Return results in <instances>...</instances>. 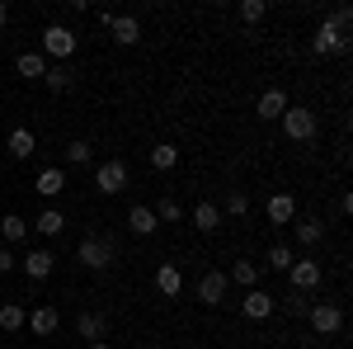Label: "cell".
Instances as JSON below:
<instances>
[{
	"label": "cell",
	"mask_w": 353,
	"mask_h": 349,
	"mask_svg": "<svg viewBox=\"0 0 353 349\" xmlns=\"http://www.w3.org/2000/svg\"><path fill=\"white\" fill-rule=\"evenodd\" d=\"M184 349H198V345H184Z\"/></svg>",
	"instance_id": "cell-39"
},
{
	"label": "cell",
	"mask_w": 353,
	"mask_h": 349,
	"mask_svg": "<svg viewBox=\"0 0 353 349\" xmlns=\"http://www.w3.org/2000/svg\"><path fill=\"white\" fill-rule=\"evenodd\" d=\"M76 260H81L85 269H109L113 265V245L104 241V236H85V241L76 245Z\"/></svg>",
	"instance_id": "cell-6"
},
{
	"label": "cell",
	"mask_w": 353,
	"mask_h": 349,
	"mask_svg": "<svg viewBox=\"0 0 353 349\" xmlns=\"http://www.w3.org/2000/svg\"><path fill=\"white\" fill-rule=\"evenodd\" d=\"M10 24V5H5V0H0V28Z\"/></svg>",
	"instance_id": "cell-37"
},
{
	"label": "cell",
	"mask_w": 353,
	"mask_h": 349,
	"mask_svg": "<svg viewBox=\"0 0 353 349\" xmlns=\"http://www.w3.org/2000/svg\"><path fill=\"white\" fill-rule=\"evenodd\" d=\"M5 151H10L14 161H28V156L38 151V137L28 133V128H10V137H5Z\"/></svg>",
	"instance_id": "cell-15"
},
{
	"label": "cell",
	"mask_w": 353,
	"mask_h": 349,
	"mask_svg": "<svg viewBox=\"0 0 353 349\" xmlns=\"http://www.w3.org/2000/svg\"><path fill=\"white\" fill-rule=\"evenodd\" d=\"M14 71H19L24 81H43V76H48V57H43V53H19Z\"/></svg>",
	"instance_id": "cell-22"
},
{
	"label": "cell",
	"mask_w": 353,
	"mask_h": 349,
	"mask_svg": "<svg viewBox=\"0 0 353 349\" xmlns=\"http://www.w3.org/2000/svg\"><path fill=\"white\" fill-rule=\"evenodd\" d=\"M0 236H5V245H19L28 236V227H24V217H14V213H5L0 217Z\"/></svg>",
	"instance_id": "cell-28"
},
{
	"label": "cell",
	"mask_w": 353,
	"mask_h": 349,
	"mask_svg": "<svg viewBox=\"0 0 353 349\" xmlns=\"http://www.w3.org/2000/svg\"><path fill=\"white\" fill-rule=\"evenodd\" d=\"M128 227H132L137 236H151L161 222H156V213H151V203H132V208H128Z\"/></svg>",
	"instance_id": "cell-21"
},
{
	"label": "cell",
	"mask_w": 353,
	"mask_h": 349,
	"mask_svg": "<svg viewBox=\"0 0 353 349\" xmlns=\"http://www.w3.org/2000/svg\"><path fill=\"white\" fill-rule=\"evenodd\" d=\"M236 15H241L245 24H259V19L269 15V5H264V0H241V5H236Z\"/></svg>",
	"instance_id": "cell-31"
},
{
	"label": "cell",
	"mask_w": 353,
	"mask_h": 349,
	"mask_svg": "<svg viewBox=\"0 0 353 349\" xmlns=\"http://www.w3.org/2000/svg\"><path fill=\"white\" fill-rule=\"evenodd\" d=\"M151 213H156V222H179L184 208H179V198H170V194H165V198H156V208H151Z\"/></svg>",
	"instance_id": "cell-29"
},
{
	"label": "cell",
	"mask_w": 353,
	"mask_h": 349,
	"mask_svg": "<svg viewBox=\"0 0 353 349\" xmlns=\"http://www.w3.org/2000/svg\"><path fill=\"white\" fill-rule=\"evenodd\" d=\"M221 213H231V217H245V213H250V198H245L241 189H236V194H226V203H221Z\"/></svg>",
	"instance_id": "cell-33"
},
{
	"label": "cell",
	"mask_w": 353,
	"mask_h": 349,
	"mask_svg": "<svg viewBox=\"0 0 353 349\" xmlns=\"http://www.w3.org/2000/svg\"><path fill=\"white\" fill-rule=\"evenodd\" d=\"M288 279H292V288H297V293H316V288H321V279H325V269L306 255V260H292Z\"/></svg>",
	"instance_id": "cell-7"
},
{
	"label": "cell",
	"mask_w": 353,
	"mask_h": 349,
	"mask_svg": "<svg viewBox=\"0 0 353 349\" xmlns=\"http://www.w3.org/2000/svg\"><path fill=\"white\" fill-rule=\"evenodd\" d=\"M264 213H269L273 227H292V217H297V198H292L288 189H278V194L269 198V208H264Z\"/></svg>",
	"instance_id": "cell-11"
},
{
	"label": "cell",
	"mask_w": 353,
	"mask_h": 349,
	"mask_svg": "<svg viewBox=\"0 0 353 349\" xmlns=\"http://www.w3.org/2000/svg\"><path fill=\"white\" fill-rule=\"evenodd\" d=\"M10 269H14V255H10V245H5V250H0V274H10Z\"/></svg>",
	"instance_id": "cell-36"
},
{
	"label": "cell",
	"mask_w": 353,
	"mask_h": 349,
	"mask_svg": "<svg viewBox=\"0 0 353 349\" xmlns=\"http://www.w3.org/2000/svg\"><path fill=\"white\" fill-rule=\"evenodd\" d=\"M28 326V312L19 302H0V330H24Z\"/></svg>",
	"instance_id": "cell-25"
},
{
	"label": "cell",
	"mask_w": 353,
	"mask_h": 349,
	"mask_svg": "<svg viewBox=\"0 0 353 349\" xmlns=\"http://www.w3.org/2000/svg\"><path fill=\"white\" fill-rule=\"evenodd\" d=\"M151 165H156V170H174V165H179V147H174V142H156V147H151Z\"/></svg>",
	"instance_id": "cell-27"
},
{
	"label": "cell",
	"mask_w": 353,
	"mask_h": 349,
	"mask_svg": "<svg viewBox=\"0 0 353 349\" xmlns=\"http://www.w3.org/2000/svg\"><path fill=\"white\" fill-rule=\"evenodd\" d=\"M43 57H52V62H71L76 57V33L66 24H48L43 28Z\"/></svg>",
	"instance_id": "cell-2"
},
{
	"label": "cell",
	"mask_w": 353,
	"mask_h": 349,
	"mask_svg": "<svg viewBox=\"0 0 353 349\" xmlns=\"http://www.w3.org/2000/svg\"><path fill=\"white\" fill-rule=\"evenodd\" d=\"M226 283H241L245 293H250V288H259V265H250V260H241V265H236L231 274H226Z\"/></svg>",
	"instance_id": "cell-26"
},
{
	"label": "cell",
	"mask_w": 353,
	"mask_h": 349,
	"mask_svg": "<svg viewBox=\"0 0 353 349\" xmlns=\"http://www.w3.org/2000/svg\"><path fill=\"white\" fill-rule=\"evenodd\" d=\"M278 123H283L288 142H311V137H316V128H321L316 109H306V104H288V113H283Z\"/></svg>",
	"instance_id": "cell-1"
},
{
	"label": "cell",
	"mask_w": 353,
	"mask_h": 349,
	"mask_svg": "<svg viewBox=\"0 0 353 349\" xmlns=\"http://www.w3.org/2000/svg\"><path fill=\"white\" fill-rule=\"evenodd\" d=\"M57 326H61V312H57V307H33V312H28V330L43 335V340L57 335Z\"/></svg>",
	"instance_id": "cell-16"
},
{
	"label": "cell",
	"mask_w": 353,
	"mask_h": 349,
	"mask_svg": "<svg viewBox=\"0 0 353 349\" xmlns=\"http://www.w3.org/2000/svg\"><path fill=\"white\" fill-rule=\"evenodd\" d=\"M43 85H48L52 95H66V90L76 85V71H71V62H52V66H48V76H43Z\"/></svg>",
	"instance_id": "cell-19"
},
{
	"label": "cell",
	"mask_w": 353,
	"mask_h": 349,
	"mask_svg": "<svg viewBox=\"0 0 353 349\" xmlns=\"http://www.w3.org/2000/svg\"><path fill=\"white\" fill-rule=\"evenodd\" d=\"M109 33H113L118 48H137V43H141V24H137V15H113Z\"/></svg>",
	"instance_id": "cell-13"
},
{
	"label": "cell",
	"mask_w": 353,
	"mask_h": 349,
	"mask_svg": "<svg viewBox=\"0 0 353 349\" xmlns=\"http://www.w3.org/2000/svg\"><path fill=\"white\" fill-rule=\"evenodd\" d=\"M156 288H161L165 297H179L184 293V269L179 265H156Z\"/></svg>",
	"instance_id": "cell-20"
},
{
	"label": "cell",
	"mask_w": 353,
	"mask_h": 349,
	"mask_svg": "<svg viewBox=\"0 0 353 349\" xmlns=\"http://www.w3.org/2000/svg\"><path fill=\"white\" fill-rule=\"evenodd\" d=\"M292 260H297V255H292L288 245H269V269H278V274H288V269H292Z\"/></svg>",
	"instance_id": "cell-32"
},
{
	"label": "cell",
	"mask_w": 353,
	"mask_h": 349,
	"mask_svg": "<svg viewBox=\"0 0 353 349\" xmlns=\"http://www.w3.org/2000/svg\"><path fill=\"white\" fill-rule=\"evenodd\" d=\"M325 24H334L339 33H349V24H353V10H349V5H334V10L325 15Z\"/></svg>",
	"instance_id": "cell-34"
},
{
	"label": "cell",
	"mask_w": 353,
	"mask_h": 349,
	"mask_svg": "<svg viewBox=\"0 0 353 349\" xmlns=\"http://www.w3.org/2000/svg\"><path fill=\"white\" fill-rule=\"evenodd\" d=\"M193 227H198V232H203V236H212V232H217L221 227V208L217 203H212V198H203V203H193Z\"/></svg>",
	"instance_id": "cell-14"
},
{
	"label": "cell",
	"mask_w": 353,
	"mask_h": 349,
	"mask_svg": "<svg viewBox=\"0 0 353 349\" xmlns=\"http://www.w3.org/2000/svg\"><path fill=\"white\" fill-rule=\"evenodd\" d=\"M128 185H132V170H128V161H104L99 170H94V189H99L104 198L123 194Z\"/></svg>",
	"instance_id": "cell-3"
},
{
	"label": "cell",
	"mask_w": 353,
	"mask_h": 349,
	"mask_svg": "<svg viewBox=\"0 0 353 349\" xmlns=\"http://www.w3.org/2000/svg\"><path fill=\"white\" fill-rule=\"evenodd\" d=\"M90 156H94V147H90L85 137H76V142L66 147V165H90Z\"/></svg>",
	"instance_id": "cell-30"
},
{
	"label": "cell",
	"mask_w": 353,
	"mask_h": 349,
	"mask_svg": "<svg viewBox=\"0 0 353 349\" xmlns=\"http://www.w3.org/2000/svg\"><path fill=\"white\" fill-rule=\"evenodd\" d=\"M306 321H311V330H321V335H339L344 330V307L339 302H311Z\"/></svg>",
	"instance_id": "cell-4"
},
{
	"label": "cell",
	"mask_w": 353,
	"mask_h": 349,
	"mask_svg": "<svg viewBox=\"0 0 353 349\" xmlns=\"http://www.w3.org/2000/svg\"><path fill=\"white\" fill-rule=\"evenodd\" d=\"M241 312H245V321H269L273 312H278V297L264 293V288H250L241 302Z\"/></svg>",
	"instance_id": "cell-8"
},
{
	"label": "cell",
	"mask_w": 353,
	"mask_h": 349,
	"mask_svg": "<svg viewBox=\"0 0 353 349\" xmlns=\"http://www.w3.org/2000/svg\"><path fill=\"white\" fill-rule=\"evenodd\" d=\"M33 194H43V198H61V194H66V170H61V165H43L38 180H33Z\"/></svg>",
	"instance_id": "cell-10"
},
{
	"label": "cell",
	"mask_w": 353,
	"mask_h": 349,
	"mask_svg": "<svg viewBox=\"0 0 353 349\" xmlns=\"http://www.w3.org/2000/svg\"><path fill=\"white\" fill-rule=\"evenodd\" d=\"M311 53H316V57H344V53H349V33H339L334 24L321 19L316 38H311Z\"/></svg>",
	"instance_id": "cell-5"
},
{
	"label": "cell",
	"mask_w": 353,
	"mask_h": 349,
	"mask_svg": "<svg viewBox=\"0 0 353 349\" xmlns=\"http://www.w3.org/2000/svg\"><path fill=\"white\" fill-rule=\"evenodd\" d=\"M254 113H259L264 123H278V118L288 113V95H283V90H264L259 104H254Z\"/></svg>",
	"instance_id": "cell-18"
},
{
	"label": "cell",
	"mask_w": 353,
	"mask_h": 349,
	"mask_svg": "<svg viewBox=\"0 0 353 349\" xmlns=\"http://www.w3.org/2000/svg\"><path fill=\"white\" fill-rule=\"evenodd\" d=\"M85 349H113V345H109V340H94V345H85Z\"/></svg>",
	"instance_id": "cell-38"
},
{
	"label": "cell",
	"mask_w": 353,
	"mask_h": 349,
	"mask_svg": "<svg viewBox=\"0 0 353 349\" xmlns=\"http://www.w3.org/2000/svg\"><path fill=\"white\" fill-rule=\"evenodd\" d=\"M226 288H231L226 274H221V269H208V274L198 279V302H203V307H221V302H226Z\"/></svg>",
	"instance_id": "cell-9"
},
{
	"label": "cell",
	"mask_w": 353,
	"mask_h": 349,
	"mask_svg": "<svg viewBox=\"0 0 353 349\" xmlns=\"http://www.w3.org/2000/svg\"><path fill=\"white\" fill-rule=\"evenodd\" d=\"M278 307H288V317H306V312H311V297H306V293H292L288 302H278Z\"/></svg>",
	"instance_id": "cell-35"
},
{
	"label": "cell",
	"mask_w": 353,
	"mask_h": 349,
	"mask_svg": "<svg viewBox=\"0 0 353 349\" xmlns=\"http://www.w3.org/2000/svg\"><path fill=\"white\" fill-rule=\"evenodd\" d=\"M104 330H109V317H104V312H81V317H76V335L90 340V345L104 340Z\"/></svg>",
	"instance_id": "cell-17"
},
{
	"label": "cell",
	"mask_w": 353,
	"mask_h": 349,
	"mask_svg": "<svg viewBox=\"0 0 353 349\" xmlns=\"http://www.w3.org/2000/svg\"><path fill=\"white\" fill-rule=\"evenodd\" d=\"M292 227H297V241L301 245H321V236H325L321 217H292Z\"/></svg>",
	"instance_id": "cell-23"
},
{
	"label": "cell",
	"mask_w": 353,
	"mask_h": 349,
	"mask_svg": "<svg viewBox=\"0 0 353 349\" xmlns=\"http://www.w3.org/2000/svg\"><path fill=\"white\" fill-rule=\"evenodd\" d=\"M52 269H57V255H52V250H43V245H38V250H28V255H24V274L33 279V283H43V279H52Z\"/></svg>",
	"instance_id": "cell-12"
},
{
	"label": "cell",
	"mask_w": 353,
	"mask_h": 349,
	"mask_svg": "<svg viewBox=\"0 0 353 349\" xmlns=\"http://www.w3.org/2000/svg\"><path fill=\"white\" fill-rule=\"evenodd\" d=\"M33 232H38V236H61V232H66V217L57 213V208H43L38 222H33Z\"/></svg>",
	"instance_id": "cell-24"
}]
</instances>
